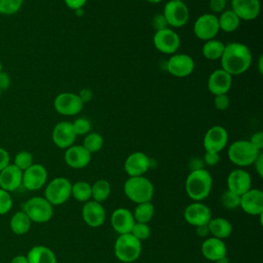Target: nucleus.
I'll use <instances>...</instances> for the list:
<instances>
[{
  "label": "nucleus",
  "instance_id": "1",
  "mask_svg": "<svg viewBox=\"0 0 263 263\" xmlns=\"http://www.w3.org/2000/svg\"><path fill=\"white\" fill-rule=\"evenodd\" d=\"M250 48L240 42H231L225 45L221 55L222 69L231 76L245 73L252 64Z\"/></svg>",
  "mask_w": 263,
  "mask_h": 263
},
{
  "label": "nucleus",
  "instance_id": "2",
  "mask_svg": "<svg viewBox=\"0 0 263 263\" xmlns=\"http://www.w3.org/2000/svg\"><path fill=\"white\" fill-rule=\"evenodd\" d=\"M213 187V178L204 168L193 170L189 173L185 181V190L187 195L194 201L205 199Z\"/></svg>",
  "mask_w": 263,
  "mask_h": 263
},
{
  "label": "nucleus",
  "instance_id": "3",
  "mask_svg": "<svg viewBox=\"0 0 263 263\" xmlns=\"http://www.w3.org/2000/svg\"><path fill=\"white\" fill-rule=\"evenodd\" d=\"M123 191L126 197L135 203L151 201L154 194V186L152 182L144 177H128L123 184Z\"/></svg>",
  "mask_w": 263,
  "mask_h": 263
},
{
  "label": "nucleus",
  "instance_id": "4",
  "mask_svg": "<svg viewBox=\"0 0 263 263\" xmlns=\"http://www.w3.org/2000/svg\"><path fill=\"white\" fill-rule=\"evenodd\" d=\"M260 153L261 151L249 140H238L231 143L227 151L229 160L240 167L253 164Z\"/></svg>",
  "mask_w": 263,
  "mask_h": 263
},
{
  "label": "nucleus",
  "instance_id": "5",
  "mask_svg": "<svg viewBox=\"0 0 263 263\" xmlns=\"http://www.w3.org/2000/svg\"><path fill=\"white\" fill-rule=\"evenodd\" d=\"M142 252V241L132 233L120 234L114 243V254L123 263H132L140 257Z\"/></svg>",
  "mask_w": 263,
  "mask_h": 263
},
{
  "label": "nucleus",
  "instance_id": "6",
  "mask_svg": "<svg viewBox=\"0 0 263 263\" xmlns=\"http://www.w3.org/2000/svg\"><path fill=\"white\" fill-rule=\"evenodd\" d=\"M23 212L32 222L46 223L52 218L53 205L45 197L34 196L23 203Z\"/></svg>",
  "mask_w": 263,
  "mask_h": 263
},
{
  "label": "nucleus",
  "instance_id": "7",
  "mask_svg": "<svg viewBox=\"0 0 263 263\" xmlns=\"http://www.w3.org/2000/svg\"><path fill=\"white\" fill-rule=\"evenodd\" d=\"M72 183L64 177L52 179L44 190V197L51 205H61L71 197Z\"/></svg>",
  "mask_w": 263,
  "mask_h": 263
},
{
  "label": "nucleus",
  "instance_id": "8",
  "mask_svg": "<svg viewBox=\"0 0 263 263\" xmlns=\"http://www.w3.org/2000/svg\"><path fill=\"white\" fill-rule=\"evenodd\" d=\"M83 103L77 93L61 92L53 101V107L59 114L64 116H74L83 109Z\"/></svg>",
  "mask_w": 263,
  "mask_h": 263
},
{
  "label": "nucleus",
  "instance_id": "9",
  "mask_svg": "<svg viewBox=\"0 0 263 263\" xmlns=\"http://www.w3.org/2000/svg\"><path fill=\"white\" fill-rule=\"evenodd\" d=\"M163 16L167 25L174 28H181L189 20V9L183 1H168L163 8Z\"/></svg>",
  "mask_w": 263,
  "mask_h": 263
},
{
  "label": "nucleus",
  "instance_id": "10",
  "mask_svg": "<svg viewBox=\"0 0 263 263\" xmlns=\"http://www.w3.org/2000/svg\"><path fill=\"white\" fill-rule=\"evenodd\" d=\"M219 31L218 17L214 13H204L200 15L193 25L194 35L203 41L214 39Z\"/></svg>",
  "mask_w": 263,
  "mask_h": 263
},
{
  "label": "nucleus",
  "instance_id": "11",
  "mask_svg": "<svg viewBox=\"0 0 263 263\" xmlns=\"http://www.w3.org/2000/svg\"><path fill=\"white\" fill-rule=\"evenodd\" d=\"M153 44L158 51L173 54L179 49L181 39L174 30L166 28L155 32L153 36Z\"/></svg>",
  "mask_w": 263,
  "mask_h": 263
},
{
  "label": "nucleus",
  "instance_id": "12",
  "mask_svg": "<svg viewBox=\"0 0 263 263\" xmlns=\"http://www.w3.org/2000/svg\"><path fill=\"white\" fill-rule=\"evenodd\" d=\"M212 218L211 209L201 201H194L184 210L185 221L194 227L209 224Z\"/></svg>",
  "mask_w": 263,
  "mask_h": 263
},
{
  "label": "nucleus",
  "instance_id": "13",
  "mask_svg": "<svg viewBox=\"0 0 263 263\" xmlns=\"http://www.w3.org/2000/svg\"><path fill=\"white\" fill-rule=\"evenodd\" d=\"M193 59L186 53L173 54L166 62V70L175 77H187L194 70Z\"/></svg>",
  "mask_w": 263,
  "mask_h": 263
},
{
  "label": "nucleus",
  "instance_id": "14",
  "mask_svg": "<svg viewBox=\"0 0 263 263\" xmlns=\"http://www.w3.org/2000/svg\"><path fill=\"white\" fill-rule=\"evenodd\" d=\"M47 181V171L40 163H33L23 172L22 185L30 191H36L42 188Z\"/></svg>",
  "mask_w": 263,
  "mask_h": 263
},
{
  "label": "nucleus",
  "instance_id": "15",
  "mask_svg": "<svg viewBox=\"0 0 263 263\" xmlns=\"http://www.w3.org/2000/svg\"><path fill=\"white\" fill-rule=\"evenodd\" d=\"M228 142V133L221 125L210 127L203 137V148L205 151L217 152L222 151Z\"/></svg>",
  "mask_w": 263,
  "mask_h": 263
},
{
  "label": "nucleus",
  "instance_id": "16",
  "mask_svg": "<svg viewBox=\"0 0 263 263\" xmlns=\"http://www.w3.org/2000/svg\"><path fill=\"white\" fill-rule=\"evenodd\" d=\"M124 171L129 177L144 176L151 167V159L144 152H134L124 161Z\"/></svg>",
  "mask_w": 263,
  "mask_h": 263
},
{
  "label": "nucleus",
  "instance_id": "17",
  "mask_svg": "<svg viewBox=\"0 0 263 263\" xmlns=\"http://www.w3.org/2000/svg\"><path fill=\"white\" fill-rule=\"evenodd\" d=\"M239 208L248 215L260 216L263 214V192L260 189L251 188L240 195Z\"/></svg>",
  "mask_w": 263,
  "mask_h": 263
},
{
  "label": "nucleus",
  "instance_id": "18",
  "mask_svg": "<svg viewBox=\"0 0 263 263\" xmlns=\"http://www.w3.org/2000/svg\"><path fill=\"white\" fill-rule=\"evenodd\" d=\"M82 219L86 225L96 228L102 226L106 221V211L101 202L92 199L84 202L81 210Z\"/></svg>",
  "mask_w": 263,
  "mask_h": 263
},
{
  "label": "nucleus",
  "instance_id": "19",
  "mask_svg": "<svg viewBox=\"0 0 263 263\" xmlns=\"http://www.w3.org/2000/svg\"><path fill=\"white\" fill-rule=\"evenodd\" d=\"M51 138L53 144L57 147L61 149H67L74 145L77 136L73 129L72 122L61 121L54 125Z\"/></svg>",
  "mask_w": 263,
  "mask_h": 263
},
{
  "label": "nucleus",
  "instance_id": "20",
  "mask_svg": "<svg viewBox=\"0 0 263 263\" xmlns=\"http://www.w3.org/2000/svg\"><path fill=\"white\" fill-rule=\"evenodd\" d=\"M226 183L227 190L239 196L252 188L251 175L242 168H236L231 171L227 177Z\"/></svg>",
  "mask_w": 263,
  "mask_h": 263
},
{
  "label": "nucleus",
  "instance_id": "21",
  "mask_svg": "<svg viewBox=\"0 0 263 263\" xmlns=\"http://www.w3.org/2000/svg\"><path fill=\"white\" fill-rule=\"evenodd\" d=\"M110 223L113 230L120 235L130 233L136 221L129 210L125 208H118L111 214Z\"/></svg>",
  "mask_w": 263,
  "mask_h": 263
},
{
  "label": "nucleus",
  "instance_id": "22",
  "mask_svg": "<svg viewBox=\"0 0 263 263\" xmlns=\"http://www.w3.org/2000/svg\"><path fill=\"white\" fill-rule=\"evenodd\" d=\"M232 85V76L223 69H217L212 72L208 79V88L211 93L224 95L229 91Z\"/></svg>",
  "mask_w": 263,
  "mask_h": 263
},
{
  "label": "nucleus",
  "instance_id": "23",
  "mask_svg": "<svg viewBox=\"0 0 263 263\" xmlns=\"http://www.w3.org/2000/svg\"><path fill=\"white\" fill-rule=\"evenodd\" d=\"M260 0H231V10L243 21H253L260 13Z\"/></svg>",
  "mask_w": 263,
  "mask_h": 263
},
{
  "label": "nucleus",
  "instance_id": "24",
  "mask_svg": "<svg viewBox=\"0 0 263 263\" xmlns=\"http://www.w3.org/2000/svg\"><path fill=\"white\" fill-rule=\"evenodd\" d=\"M65 161L72 168H83L91 160V154L82 145H72L66 149Z\"/></svg>",
  "mask_w": 263,
  "mask_h": 263
},
{
  "label": "nucleus",
  "instance_id": "25",
  "mask_svg": "<svg viewBox=\"0 0 263 263\" xmlns=\"http://www.w3.org/2000/svg\"><path fill=\"white\" fill-rule=\"evenodd\" d=\"M202 256L213 262H217L227 255V247L223 239L217 237H208L201 243Z\"/></svg>",
  "mask_w": 263,
  "mask_h": 263
},
{
  "label": "nucleus",
  "instance_id": "26",
  "mask_svg": "<svg viewBox=\"0 0 263 263\" xmlns=\"http://www.w3.org/2000/svg\"><path fill=\"white\" fill-rule=\"evenodd\" d=\"M23 181V171L13 163L8 164L0 172V188L10 192L18 189Z\"/></svg>",
  "mask_w": 263,
  "mask_h": 263
},
{
  "label": "nucleus",
  "instance_id": "27",
  "mask_svg": "<svg viewBox=\"0 0 263 263\" xmlns=\"http://www.w3.org/2000/svg\"><path fill=\"white\" fill-rule=\"evenodd\" d=\"M29 263H58L54 253L45 246H35L27 254Z\"/></svg>",
  "mask_w": 263,
  "mask_h": 263
},
{
  "label": "nucleus",
  "instance_id": "28",
  "mask_svg": "<svg viewBox=\"0 0 263 263\" xmlns=\"http://www.w3.org/2000/svg\"><path fill=\"white\" fill-rule=\"evenodd\" d=\"M208 226H209L210 234L220 239L227 238L232 233V225L225 218H221V217L212 218Z\"/></svg>",
  "mask_w": 263,
  "mask_h": 263
},
{
  "label": "nucleus",
  "instance_id": "29",
  "mask_svg": "<svg viewBox=\"0 0 263 263\" xmlns=\"http://www.w3.org/2000/svg\"><path fill=\"white\" fill-rule=\"evenodd\" d=\"M31 224H32V221L29 219V217L23 211H18L14 213L13 216L11 217L9 222V227L14 234L23 235L30 230Z\"/></svg>",
  "mask_w": 263,
  "mask_h": 263
},
{
  "label": "nucleus",
  "instance_id": "30",
  "mask_svg": "<svg viewBox=\"0 0 263 263\" xmlns=\"http://www.w3.org/2000/svg\"><path fill=\"white\" fill-rule=\"evenodd\" d=\"M218 23L220 30L226 33H232L238 29L240 18L231 9H227L221 12L220 16L218 17Z\"/></svg>",
  "mask_w": 263,
  "mask_h": 263
},
{
  "label": "nucleus",
  "instance_id": "31",
  "mask_svg": "<svg viewBox=\"0 0 263 263\" xmlns=\"http://www.w3.org/2000/svg\"><path fill=\"white\" fill-rule=\"evenodd\" d=\"M225 44L217 39H211L204 42L201 48L202 55L211 61H215L218 59H221V55L224 51Z\"/></svg>",
  "mask_w": 263,
  "mask_h": 263
},
{
  "label": "nucleus",
  "instance_id": "32",
  "mask_svg": "<svg viewBox=\"0 0 263 263\" xmlns=\"http://www.w3.org/2000/svg\"><path fill=\"white\" fill-rule=\"evenodd\" d=\"M155 213V208L151 201H146L142 203H138L133 212L134 218L136 222L146 223L148 224L153 218Z\"/></svg>",
  "mask_w": 263,
  "mask_h": 263
},
{
  "label": "nucleus",
  "instance_id": "33",
  "mask_svg": "<svg viewBox=\"0 0 263 263\" xmlns=\"http://www.w3.org/2000/svg\"><path fill=\"white\" fill-rule=\"evenodd\" d=\"M111 193V185L105 179H99L91 185V199L98 202L105 201Z\"/></svg>",
  "mask_w": 263,
  "mask_h": 263
},
{
  "label": "nucleus",
  "instance_id": "34",
  "mask_svg": "<svg viewBox=\"0 0 263 263\" xmlns=\"http://www.w3.org/2000/svg\"><path fill=\"white\" fill-rule=\"evenodd\" d=\"M71 196L77 201L86 202L91 199V185L86 181H77L72 184Z\"/></svg>",
  "mask_w": 263,
  "mask_h": 263
},
{
  "label": "nucleus",
  "instance_id": "35",
  "mask_svg": "<svg viewBox=\"0 0 263 263\" xmlns=\"http://www.w3.org/2000/svg\"><path fill=\"white\" fill-rule=\"evenodd\" d=\"M104 140L103 137L98 133H88L85 135V138L83 140V147L90 153H96L100 151L103 147Z\"/></svg>",
  "mask_w": 263,
  "mask_h": 263
},
{
  "label": "nucleus",
  "instance_id": "36",
  "mask_svg": "<svg viewBox=\"0 0 263 263\" xmlns=\"http://www.w3.org/2000/svg\"><path fill=\"white\" fill-rule=\"evenodd\" d=\"M24 0H0V14H15L22 7Z\"/></svg>",
  "mask_w": 263,
  "mask_h": 263
},
{
  "label": "nucleus",
  "instance_id": "37",
  "mask_svg": "<svg viewBox=\"0 0 263 263\" xmlns=\"http://www.w3.org/2000/svg\"><path fill=\"white\" fill-rule=\"evenodd\" d=\"M13 164L24 172L33 164V155L29 151H20L14 156Z\"/></svg>",
  "mask_w": 263,
  "mask_h": 263
},
{
  "label": "nucleus",
  "instance_id": "38",
  "mask_svg": "<svg viewBox=\"0 0 263 263\" xmlns=\"http://www.w3.org/2000/svg\"><path fill=\"white\" fill-rule=\"evenodd\" d=\"M239 195L226 190L221 196V202L224 208L228 210H234L239 206Z\"/></svg>",
  "mask_w": 263,
  "mask_h": 263
},
{
  "label": "nucleus",
  "instance_id": "39",
  "mask_svg": "<svg viewBox=\"0 0 263 263\" xmlns=\"http://www.w3.org/2000/svg\"><path fill=\"white\" fill-rule=\"evenodd\" d=\"M72 125L76 136H85L88 133H90L91 122L85 117H80L75 119L74 122H72Z\"/></svg>",
  "mask_w": 263,
  "mask_h": 263
},
{
  "label": "nucleus",
  "instance_id": "40",
  "mask_svg": "<svg viewBox=\"0 0 263 263\" xmlns=\"http://www.w3.org/2000/svg\"><path fill=\"white\" fill-rule=\"evenodd\" d=\"M130 233L136 238H138L140 241H142V240H145V239L149 238V236L151 234V230H150V227H149L148 224L136 222L133 226V229H132Z\"/></svg>",
  "mask_w": 263,
  "mask_h": 263
},
{
  "label": "nucleus",
  "instance_id": "41",
  "mask_svg": "<svg viewBox=\"0 0 263 263\" xmlns=\"http://www.w3.org/2000/svg\"><path fill=\"white\" fill-rule=\"evenodd\" d=\"M12 208V198L9 192L0 188V215L8 213Z\"/></svg>",
  "mask_w": 263,
  "mask_h": 263
},
{
  "label": "nucleus",
  "instance_id": "42",
  "mask_svg": "<svg viewBox=\"0 0 263 263\" xmlns=\"http://www.w3.org/2000/svg\"><path fill=\"white\" fill-rule=\"evenodd\" d=\"M214 105H215L216 109H218L220 111H224V110L228 109V107L230 105V99L227 96V93L217 95L214 98Z\"/></svg>",
  "mask_w": 263,
  "mask_h": 263
},
{
  "label": "nucleus",
  "instance_id": "43",
  "mask_svg": "<svg viewBox=\"0 0 263 263\" xmlns=\"http://www.w3.org/2000/svg\"><path fill=\"white\" fill-rule=\"evenodd\" d=\"M167 22L165 20V17L163 16V14H156L153 16L152 18V27L153 29L156 31H159V30H163V29H166L167 28Z\"/></svg>",
  "mask_w": 263,
  "mask_h": 263
},
{
  "label": "nucleus",
  "instance_id": "44",
  "mask_svg": "<svg viewBox=\"0 0 263 263\" xmlns=\"http://www.w3.org/2000/svg\"><path fill=\"white\" fill-rule=\"evenodd\" d=\"M226 0H210L209 7L214 13H221L225 10Z\"/></svg>",
  "mask_w": 263,
  "mask_h": 263
},
{
  "label": "nucleus",
  "instance_id": "45",
  "mask_svg": "<svg viewBox=\"0 0 263 263\" xmlns=\"http://www.w3.org/2000/svg\"><path fill=\"white\" fill-rule=\"evenodd\" d=\"M220 160V155L217 152H210V151H205L204 157H203V161L205 162V164L212 166V165H216Z\"/></svg>",
  "mask_w": 263,
  "mask_h": 263
},
{
  "label": "nucleus",
  "instance_id": "46",
  "mask_svg": "<svg viewBox=\"0 0 263 263\" xmlns=\"http://www.w3.org/2000/svg\"><path fill=\"white\" fill-rule=\"evenodd\" d=\"M257 149H259L260 151L263 148V133L262 132H257L255 134L252 135L251 139L249 140Z\"/></svg>",
  "mask_w": 263,
  "mask_h": 263
},
{
  "label": "nucleus",
  "instance_id": "47",
  "mask_svg": "<svg viewBox=\"0 0 263 263\" xmlns=\"http://www.w3.org/2000/svg\"><path fill=\"white\" fill-rule=\"evenodd\" d=\"M10 163V156L9 153L4 149L0 147V172L6 167Z\"/></svg>",
  "mask_w": 263,
  "mask_h": 263
},
{
  "label": "nucleus",
  "instance_id": "48",
  "mask_svg": "<svg viewBox=\"0 0 263 263\" xmlns=\"http://www.w3.org/2000/svg\"><path fill=\"white\" fill-rule=\"evenodd\" d=\"M64 1L69 8H71L73 10H77V9L82 8L85 5L87 0H64Z\"/></svg>",
  "mask_w": 263,
  "mask_h": 263
},
{
  "label": "nucleus",
  "instance_id": "49",
  "mask_svg": "<svg viewBox=\"0 0 263 263\" xmlns=\"http://www.w3.org/2000/svg\"><path fill=\"white\" fill-rule=\"evenodd\" d=\"M10 85V77L9 75L4 72V71H1L0 72V89L1 90H4V89H7Z\"/></svg>",
  "mask_w": 263,
  "mask_h": 263
},
{
  "label": "nucleus",
  "instance_id": "50",
  "mask_svg": "<svg viewBox=\"0 0 263 263\" xmlns=\"http://www.w3.org/2000/svg\"><path fill=\"white\" fill-rule=\"evenodd\" d=\"M253 164L255 165V170L259 175V177L262 178L263 177V153L262 152L258 155V157L256 158Z\"/></svg>",
  "mask_w": 263,
  "mask_h": 263
},
{
  "label": "nucleus",
  "instance_id": "51",
  "mask_svg": "<svg viewBox=\"0 0 263 263\" xmlns=\"http://www.w3.org/2000/svg\"><path fill=\"white\" fill-rule=\"evenodd\" d=\"M77 95H78V97L80 98V100L82 101L83 104L89 102L92 99V91L89 88H83Z\"/></svg>",
  "mask_w": 263,
  "mask_h": 263
},
{
  "label": "nucleus",
  "instance_id": "52",
  "mask_svg": "<svg viewBox=\"0 0 263 263\" xmlns=\"http://www.w3.org/2000/svg\"><path fill=\"white\" fill-rule=\"evenodd\" d=\"M196 234L200 237H205L210 234V230H209V226L206 225H200V226H196Z\"/></svg>",
  "mask_w": 263,
  "mask_h": 263
},
{
  "label": "nucleus",
  "instance_id": "53",
  "mask_svg": "<svg viewBox=\"0 0 263 263\" xmlns=\"http://www.w3.org/2000/svg\"><path fill=\"white\" fill-rule=\"evenodd\" d=\"M10 263H29L27 256L25 255H17L12 258Z\"/></svg>",
  "mask_w": 263,
  "mask_h": 263
},
{
  "label": "nucleus",
  "instance_id": "54",
  "mask_svg": "<svg viewBox=\"0 0 263 263\" xmlns=\"http://www.w3.org/2000/svg\"><path fill=\"white\" fill-rule=\"evenodd\" d=\"M262 61H263V57H262V55H260L258 63H259V72H260L261 74L263 73V68H262Z\"/></svg>",
  "mask_w": 263,
  "mask_h": 263
},
{
  "label": "nucleus",
  "instance_id": "55",
  "mask_svg": "<svg viewBox=\"0 0 263 263\" xmlns=\"http://www.w3.org/2000/svg\"><path fill=\"white\" fill-rule=\"evenodd\" d=\"M216 263H228V258H227V256H225V257H223L222 259L218 260Z\"/></svg>",
  "mask_w": 263,
  "mask_h": 263
},
{
  "label": "nucleus",
  "instance_id": "56",
  "mask_svg": "<svg viewBox=\"0 0 263 263\" xmlns=\"http://www.w3.org/2000/svg\"><path fill=\"white\" fill-rule=\"evenodd\" d=\"M145 1H147V2H149V3H152V4H156V3L161 2L162 0H145Z\"/></svg>",
  "mask_w": 263,
  "mask_h": 263
},
{
  "label": "nucleus",
  "instance_id": "57",
  "mask_svg": "<svg viewBox=\"0 0 263 263\" xmlns=\"http://www.w3.org/2000/svg\"><path fill=\"white\" fill-rule=\"evenodd\" d=\"M2 68H3V67H2V63H1V61H0V72H1V71H3V70H2Z\"/></svg>",
  "mask_w": 263,
  "mask_h": 263
},
{
  "label": "nucleus",
  "instance_id": "58",
  "mask_svg": "<svg viewBox=\"0 0 263 263\" xmlns=\"http://www.w3.org/2000/svg\"><path fill=\"white\" fill-rule=\"evenodd\" d=\"M1 93H2V90L0 89V99H1Z\"/></svg>",
  "mask_w": 263,
  "mask_h": 263
},
{
  "label": "nucleus",
  "instance_id": "59",
  "mask_svg": "<svg viewBox=\"0 0 263 263\" xmlns=\"http://www.w3.org/2000/svg\"><path fill=\"white\" fill-rule=\"evenodd\" d=\"M174 1H183L184 2V0H174Z\"/></svg>",
  "mask_w": 263,
  "mask_h": 263
},
{
  "label": "nucleus",
  "instance_id": "60",
  "mask_svg": "<svg viewBox=\"0 0 263 263\" xmlns=\"http://www.w3.org/2000/svg\"><path fill=\"white\" fill-rule=\"evenodd\" d=\"M226 1H231V0H226Z\"/></svg>",
  "mask_w": 263,
  "mask_h": 263
}]
</instances>
